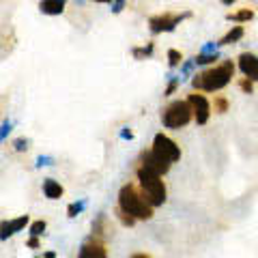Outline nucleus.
<instances>
[{
  "mask_svg": "<svg viewBox=\"0 0 258 258\" xmlns=\"http://www.w3.org/2000/svg\"><path fill=\"white\" fill-rule=\"evenodd\" d=\"M232 78H235V62H232V60H224L222 64H217V67L209 69V71H203V74H198V76H194L191 84H194L196 91L217 93V91H222L224 86H228Z\"/></svg>",
  "mask_w": 258,
  "mask_h": 258,
  "instance_id": "nucleus-1",
  "label": "nucleus"
},
{
  "mask_svg": "<svg viewBox=\"0 0 258 258\" xmlns=\"http://www.w3.org/2000/svg\"><path fill=\"white\" fill-rule=\"evenodd\" d=\"M118 207L125 213L134 215L136 220H151L153 217V205L147 203V198L142 196V191H138L132 183H127L118 191Z\"/></svg>",
  "mask_w": 258,
  "mask_h": 258,
  "instance_id": "nucleus-2",
  "label": "nucleus"
},
{
  "mask_svg": "<svg viewBox=\"0 0 258 258\" xmlns=\"http://www.w3.org/2000/svg\"><path fill=\"white\" fill-rule=\"evenodd\" d=\"M138 181H140V189H142V196L147 198V203L153 207H161L166 203V185L161 181V176L147 170L144 166L138 168Z\"/></svg>",
  "mask_w": 258,
  "mask_h": 258,
  "instance_id": "nucleus-3",
  "label": "nucleus"
},
{
  "mask_svg": "<svg viewBox=\"0 0 258 258\" xmlns=\"http://www.w3.org/2000/svg\"><path fill=\"white\" fill-rule=\"evenodd\" d=\"M194 118V110L189 106V101H172L170 106H166L161 110V123L168 129H179V127H185Z\"/></svg>",
  "mask_w": 258,
  "mask_h": 258,
  "instance_id": "nucleus-4",
  "label": "nucleus"
},
{
  "mask_svg": "<svg viewBox=\"0 0 258 258\" xmlns=\"http://www.w3.org/2000/svg\"><path fill=\"white\" fill-rule=\"evenodd\" d=\"M191 18L189 11L185 13H161V15H153L149 20V28L153 35H161V32H172L183 20Z\"/></svg>",
  "mask_w": 258,
  "mask_h": 258,
  "instance_id": "nucleus-5",
  "label": "nucleus"
},
{
  "mask_svg": "<svg viewBox=\"0 0 258 258\" xmlns=\"http://www.w3.org/2000/svg\"><path fill=\"white\" fill-rule=\"evenodd\" d=\"M153 151L161 155L164 159H168L172 164V161H179L181 159V149L176 147V142L172 138H168L166 134H157L155 140H153Z\"/></svg>",
  "mask_w": 258,
  "mask_h": 258,
  "instance_id": "nucleus-6",
  "label": "nucleus"
},
{
  "mask_svg": "<svg viewBox=\"0 0 258 258\" xmlns=\"http://www.w3.org/2000/svg\"><path fill=\"white\" fill-rule=\"evenodd\" d=\"M140 166H144L147 170H151V172H155V174H166L168 170H170V161L168 159H164L161 155H157L155 151H144L142 155H140Z\"/></svg>",
  "mask_w": 258,
  "mask_h": 258,
  "instance_id": "nucleus-7",
  "label": "nucleus"
},
{
  "mask_svg": "<svg viewBox=\"0 0 258 258\" xmlns=\"http://www.w3.org/2000/svg\"><path fill=\"white\" fill-rule=\"evenodd\" d=\"M187 101H189V106L194 110V118H196V123L198 125H205L207 120H209V116H211V106H209L207 97L200 95V93H191L187 97Z\"/></svg>",
  "mask_w": 258,
  "mask_h": 258,
  "instance_id": "nucleus-8",
  "label": "nucleus"
},
{
  "mask_svg": "<svg viewBox=\"0 0 258 258\" xmlns=\"http://www.w3.org/2000/svg\"><path fill=\"white\" fill-rule=\"evenodd\" d=\"M237 67H239V71H241V74H243L245 78L258 82V56H256V54H252V52L239 54Z\"/></svg>",
  "mask_w": 258,
  "mask_h": 258,
  "instance_id": "nucleus-9",
  "label": "nucleus"
},
{
  "mask_svg": "<svg viewBox=\"0 0 258 258\" xmlns=\"http://www.w3.org/2000/svg\"><path fill=\"white\" fill-rule=\"evenodd\" d=\"M78 258H108V249H106V245H103V241L91 239L80 247Z\"/></svg>",
  "mask_w": 258,
  "mask_h": 258,
  "instance_id": "nucleus-10",
  "label": "nucleus"
},
{
  "mask_svg": "<svg viewBox=\"0 0 258 258\" xmlns=\"http://www.w3.org/2000/svg\"><path fill=\"white\" fill-rule=\"evenodd\" d=\"M26 224H28V215H22V217H15V220L3 222V224H0V241H7L11 235L20 232Z\"/></svg>",
  "mask_w": 258,
  "mask_h": 258,
  "instance_id": "nucleus-11",
  "label": "nucleus"
},
{
  "mask_svg": "<svg viewBox=\"0 0 258 258\" xmlns=\"http://www.w3.org/2000/svg\"><path fill=\"white\" fill-rule=\"evenodd\" d=\"M67 0H41L39 3V11L43 15H60L64 11Z\"/></svg>",
  "mask_w": 258,
  "mask_h": 258,
  "instance_id": "nucleus-12",
  "label": "nucleus"
},
{
  "mask_svg": "<svg viewBox=\"0 0 258 258\" xmlns=\"http://www.w3.org/2000/svg\"><path fill=\"white\" fill-rule=\"evenodd\" d=\"M245 35V30H243V26H239V24H237V26H230V30L228 32H226V35L220 39V41H217V45H230V43H237L239 41V39L241 37H243Z\"/></svg>",
  "mask_w": 258,
  "mask_h": 258,
  "instance_id": "nucleus-13",
  "label": "nucleus"
},
{
  "mask_svg": "<svg viewBox=\"0 0 258 258\" xmlns=\"http://www.w3.org/2000/svg\"><path fill=\"white\" fill-rule=\"evenodd\" d=\"M43 194H45V198H60L62 196V185L58 181H54V179H45L43 181Z\"/></svg>",
  "mask_w": 258,
  "mask_h": 258,
  "instance_id": "nucleus-14",
  "label": "nucleus"
},
{
  "mask_svg": "<svg viewBox=\"0 0 258 258\" xmlns=\"http://www.w3.org/2000/svg\"><path fill=\"white\" fill-rule=\"evenodd\" d=\"M228 22H235V24H245V22H252L254 20V11L252 9H241L237 13H228L226 15Z\"/></svg>",
  "mask_w": 258,
  "mask_h": 258,
  "instance_id": "nucleus-15",
  "label": "nucleus"
},
{
  "mask_svg": "<svg viewBox=\"0 0 258 258\" xmlns=\"http://www.w3.org/2000/svg\"><path fill=\"white\" fill-rule=\"evenodd\" d=\"M153 50H155V45H153V43H147L144 47H134L132 54H134V58L144 60V58H149V56H153Z\"/></svg>",
  "mask_w": 258,
  "mask_h": 258,
  "instance_id": "nucleus-16",
  "label": "nucleus"
},
{
  "mask_svg": "<svg viewBox=\"0 0 258 258\" xmlns=\"http://www.w3.org/2000/svg\"><path fill=\"white\" fill-rule=\"evenodd\" d=\"M116 217L120 220V224L127 226V228H132V226L136 224V217H134V215H129V213H125L120 207H116Z\"/></svg>",
  "mask_w": 258,
  "mask_h": 258,
  "instance_id": "nucleus-17",
  "label": "nucleus"
},
{
  "mask_svg": "<svg viewBox=\"0 0 258 258\" xmlns=\"http://www.w3.org/2000/svg\"><path fill=\"white\" fill-rule=\"evenodd\" d=\"M217 58H220V54H198L194 60H196V64H211Z\"/></svg>",
  "mask_w": 258,
  "mask_h": 258,
  "instance_id": "nucleus-18",
  "label": "nucleus"
},
{
  "mask_svg": "<svg viewBox=\"0 0 258 258\" xmlns=\"http://www.w3.org/2000/svg\"><path fill=\"white\" fill-rule=\"evenodd\" d=\"M181 60H183V54L179 50H168V64L170 67H176Z\"/></svg>",
  "mask_w": 258,
  "mask_h": 258,
  "instance_id": "nucleus-19",
  "label": "nucleus"
},
{
  "mask_svg": "<svg viewBox=\"0 0 258 258\" xmlns=\"http://www.w3.org/2000/svg\"><path fill=\"white\" fill-rule=\"evenodd\" d=\"M43 230H45V222H43V220H39V222H32V224H30V235H32V237L43 235Z\"/></svg>",
  "mask_w": 258,
  "mask_h": 258,
  "instance_id": "nucleus-20",
  "label": "nucleus"
},
{
  "mask_svg": "<svg viewBox=\"0 0 258 258\" xmlns=\"http://www.w3.org/2000/svg\"><path fill=\"white\" fill-rule=\"evenodd\" d=\"M239 88H241V91H243V93L252 95V93H254V80L243 78V80H241V82H239Z\"/></svg>",
  "mask_w": 258,
  "mask_h": 258,
  "instance_id": "nucleus-21",
  "label": "nucleus"
},
{
  "mask_svg": "<svg viewBox=\"0 0 258 258\" xmlns=\"http://www.w3.org/2000/svg\"><path fill=\"white\" fill-rule=\"evenodd\" d=\"M200 54H220V45L213 43V41H209L203 45V50H200Z\"/></svg>",
  "mask_w": 258,
  "mask_h": 258,
  "instance_id": "nucleus-22",
  "label": "nucleus"
},
{
  "mask_svg": "<svg viewBox=\"0 0 258 258\" xmlns=\"http://www.w3.org/2000/svg\"><path fill=\"white\" fill-rule=\"evenodd\" d=\"M215 110L224 114V112H228V101L224 99V97H215Z\"/></svg>",
  "mask_w": 258,
  "mask_h": 258,
  "instance_id": "nucleus-23",
  "label": "nucleus"
},
{
  "mask_svg": "<svg viewBox=\"0 0 258 258\" xmlns=\"http://www.w3.org/2000/svg\"><path fill=\"white\" fill-rule=\"evenodd\" d=\"M82 209H84V203H74L67 209V213H69V217H76L80 211H82Z\"/></svg>",
  "mask_w": 258,
  "mask_h": 258,
  "instance_id": "nucleus-24",
  "label": "nucleus"
},
{
  "mask_svg": "<svg viewBox=\"0 0 258 258\" xmlns=\"http://www.w3.org/2000/svg\"><path fill=\"white\" fill-rule=\"evenodd\" d=\"M127 0H112V13H120L125 9Z\"/></svg>",
  "mask_w": 258,
  "mask_h": 258,
  "instance_id": "nucleus-25",
  "label": "nucleus"
},
{
  "mask_svg": "<svg viewBox=\"0 0 258 258\" xmlns=\"http://www.w3.org/2000/svg\"><path fill=\"white\" fill-rule=\"evenodd\" d=\"M168 80H170V84H168V88H166V95H172L176 91V86H179V80L172 78V76H168Z\"/></svg>",
  "mask_w": 258,
  "mask_h": 258,
  "instance_id": "nucleus-26",
  "label": "nucleus"
},
{
  "mask_svg": "<svg viewBox=\"0 0 258 258\" xmlns=\"http://www.w3.org/2000/svg\"><path fill=\"white\" fill-rule=\"evenodd\" d=\"M194 64H196V60H187V62H185L183 64V67H181V76H187V74H191V69H194Z\"/></svg>",
  "mask_w": 258,
  "mask_h": 258,
  "instance_id": "nucleus-27",
  "label": "nucleus"
},
{
  "mask_svg": "<svg viewBox=\"0 0 258 258\" xmlns=\"http://www.w3.org/2000/svg\"><path fill=\"white\" fill-rule=\"evenodd\" d=\"M9 129H11V123H9V120H7V123H5L3 127H0V140H3V138H5V136H7V134H9Z\"/></svg>",
  "mask_w": 258,
  "mask_h": 258,
  "instance_id": "nucleus-28",
  "label": "nucleus"
},
{
  "mask_svg": "<svg viewBox=\"0 0 258 258\" xmlns=\"http://www.w3.org/2000/svg\"><path fill=\"white\" fill-rule=\"evenodd\" d=\"M15 149H18V151H26V140H24V138L15 140Z\"/></svg>",
  "mask_w": 258,
  "mask_h": 258,
  "instance_id": "nucleus-29",
  "label": "nucleus"
},
{
  "mask_svg": "<svg viewBox=\"0 0 258 258\" xmlns=\"http://www.w3.org/2000/svg\"><path fill=\"white\" fill-rule=\"evenodd\" d=\"M28 247H39V239L37 237H30L28 239Z\"/></svg>",
  "mask_w": 258,
  "mask_h": 258,
  "instance_id": "nucleus-30",
  "label": "nucleus"
},
{
  "mask_svg": "<svg viewBox=\"0 0 258 258\" xmlns=\"http://www.w3.org/2000/svg\"><path fill=\"white\" fill-rule=\"evenodd\" d=\"M120 136H123V138H125V140H129V138H134V134H132V132H129V129H123V132H120Z\"/></svg>",
  "mask_w": 258,
  "mask_h": 258,
  "instance_id": "nucleus-31",
  "label": "nucleus"
},
{
  "mask_svg": "<svg viewBox=\"0 0 258 258\" xmlns=\"http://www.w3.org/2000/svg\"><path fill=\"white\" fill-rule=\"evenodd\" d=\"M129 258H153V256H149V254H134V256H129Z\"/></svg>",
  "mask_w": 258,
  "mask_h": 258,
  "instance_id": "nucleus-32",
  "label": "nucleus"
},
{
  "mask_svg": "<svg viewBox=\"0 0 258 258\" xmlns=\"http://www.w3.org/2000/svg\"><path fill=\"white\" fill-rule=\"evenodd\" d=\"M235 3H237V0H222V5H226V7H232Z\"/></svg>",
  "mask_w": 258,
  "mask_h": 258,
  "instance_id": "nucleus-33",
  "label": "nucleus"
},
{
  "mask_svg": "<svg viewBox=\"0 0 258 258\" xmlns=\"http://www.w3.org/2000/svg\"><path fill=\"white\" fill-rule=\"evenodd\" d=\"M93 3H99V5H103V3H112V0H93Z\"/></svg>",
  "mask_w": 258,
  "mask_h": 258,
  "instance_id": "nucleus-34",
  "label": "nucleus"
},
{
  "mask_svg": "<svg viewBox=\"0 0 258 258\" xmlns=\"http://www.w3.org/2000/svg\"><path fill=\"white\" fill-rule=\"evenodd\" d=\"M45 258H56V254H54V252H47V254H45Z\"/></svg>",
  "mask_w": 258,
  "mask_h": 258,
  "instance_id": "nucleus-35",
  "label": "nucleus"
},
{
  "mask_svg": "<svg viewBox=\"0 0 258 258\" xmlns=\"http://www.w3.org/2000/svg\"><path fill=\"white\" fill-rule=\"evenodd\" d=\"M76 3H84V0H76Z\"/></svg>",
  "mask_w": 258,
  "mask_h": 258,
  "instance_id": "nucleus-36",
  "label": "nucleus"
}]
</instances>
